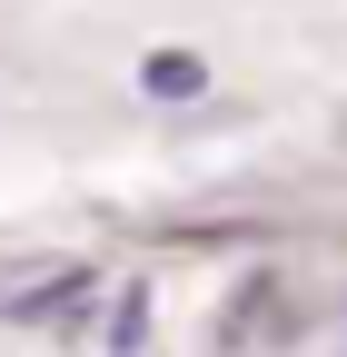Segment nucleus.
Listing matches in <instances>:
<instances>
[{"instance_id":"f257e3e1","label":"nucleus","mask_w":347,"mask_h":357,"mask_svg":"<svg viewBox=\"0 0 347 357\" xmlns=\"http://www.w3.org/2000/svg\"><path fill=\"white\" fill-rule=\"evenodd\" d=\"M199 89H208L199 60H179V50H159V60H149V100H199Z\"/></svg>"}]
</instances>
